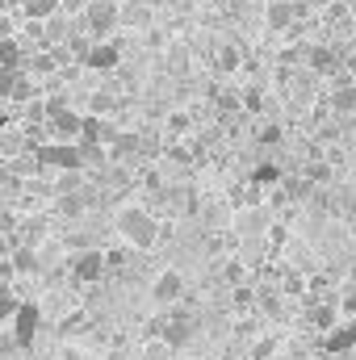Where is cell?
Masks as SVG:
<instances>
[{"instance_id": "d6986e66", "label": "cell", "mask_w": 356, "mask_h": 360, "mask_svg": "<svg viewBox=\"0 0 356 360\" xmlns=\"http://www.w3.org/2000/svg\"><path fill=\"white\" fill-rule=\"evenodd\" d=\"M256 180H260V184H272V180H276V168H272V164H268V168H256Z\"/></svg>"}, {"instance_id": "6da1fadb", "label": "cell", "mask_w": 356, "mask_h": 360, "mask_svg": "<svg viewBox=\"0 0 356 360\" xmlns=\"http://www.w3.org/2000/svg\"><path fill=\"white\" fill-rule=\"evenodd\" d=\"M117 235H122V239H126L130 248L147 252V248L155 243L160 226H155V218H151L147 210H122V214H117Z\"/></svg>"}, {"instance_id": "e0dca14e", "label": "cell", "mask_w": 356, "mask_h": 360, "mask_svg": "<svg viewBox=\"0 0 356 360\" xmlns=\"http://www.w3.org/2000/svg\"><path fill=\"white\" fill-rule=\"evenodd\" d=\"M0 59L4 63H17V42H0Z\"/></svg>"}, {"instance_id": "3957f363", "label": "cell", "mask_w": 356, "mask_h": 360, "mask_svg": "<svg viewBox=\"0 0 356 360\" xmlns=\"http://www.w3.org/2000/svg\"><path fill=\"white\" fill-rule=\"evenodd\" d=\"M180 293H184V276L180 272H160L155 276V285H151V297L164 306V302H177Z\"/></svg>"}, {"instance_id": "9a60e30c", "label": "cell", "mask_w": 356, "mask_h": 360, "mask_svg": "<svg viewBox=\"0 0 356 360\" xmlns=\"http://www.w3.org/2000/svg\"><path fill=\"white\" fill-rule=\"evenodd\" d=\"M168 63H172V72H184V63H189V51H184V46H172Z\"/></svg>"}, {"instance_id": "2e32d148", "label": "cell", "mask_w": 356, "mask_h": 360, "mask_svg": "<svg viewBox=\"0 0 356 360\" xmlns=\"http://www.w3.org/2000/svg\"><path fill=\"white\" fill-rule=\"evenodd\" d=\"M55 4H59V0H30V13H34V17H51Z\"/></svg>"}, {"instance_id": "277c9868", "label": "cell", "mask_w": 356, "mask_h": 360, "mask_svg": "<svg viewBox=\"0 0 356 360\" xmlns=\"http://www.w3.org/2000/svg\"><path fill=\"white\" fill-rule=\"evenodd\" d=\"M113 25H117V8H113V0L89 4V30L92 34H109Z\"/></svg>"}, {"instance_id": "52a82bcc", "label": "cell", "mask_w": 356, "mask_h": 360, "mask_svg": "<svg viewBox=\"0 0 356 360\" xmlns=\"http://www.w3.org/2000/svg\"><path fill=\"white\" fill-rule=\"evenodd\" d=\"M105 269V260H101V252H84L80 260H76V281H96V272Z\"/></svg>"}, {"instance_id": "ac0fdd59", "label": "cell", "mask_w": 356, "mask_h": 360, "mask_svg": "<svg viewBox=\"0 0 356 360\" xmlns=\"http://www.w3.org/2000/svg\"><path fill=\"white\" fill-rule=\"evenodd\" d=\"M59 8L63 13H80V8H89V0H59Z\"/></svg>"}, {"instance_id": "5b68a950", "label": "cell", "mask_w": 356, "mask_h": 360, "mask_svg": "<svg viewBox=\"0 0 356 360\" xmlns=\"http://www.w3.org/2000/svg\"><path fill=\"white\" fill-rule=\"evenodd\" d=\"M13 323H17V340H21V344H30V340H34V331H38V310H34V306H17Z\"/></svg>"}, {"instance_id": "4fadbf2b", "label": "cell", "mask_w": 356, "mask_h": 360, "mask_svg": "<svg viewBox=\"0 0 356 360\" xmlns=\"http://www.w3.org/2000/svg\"><path fill=\"white\" fill-rule=\"evenodd\" d=\"M348 344H356V327H344L340 335H331V348H336V352H344Z\"/></svg>"}, {"instance_id": "ba28073f", "label": "cell", "mask_w": 356, "mask_h": 360, "mask_svg": "<svg viewBox=\"0 0 356 360\" xmlns=\"http://www.w3.org/2000/svg\"><path fill=\"white\" fill-rule=\"evenodd\" d=\"M89 63L92 68H113L117 63V51L113 46H96V51H89Z\"/></svg>"}, {"instance_id": "7a4b0ae2", "label": "cell", "mask_w": 356, "mask_h": 360, "mask_svg": "<svg viewBox=\"0 0 356 360\" xmlns=\"http://www.w3.org/2000/svg\"><path fill=\"white\" fill-rule=\"evenodd\" d=\"M38 160H42V164H55V168H80V164H84V151H80V147H72V143H68V147H63V143H55V147H42V151H38Z\"/></svg>"}, {"instance_id": "30bf717a", "label": "cell", "mask_w": 356, "mask_h": 360, "mask_svg": "<svg viewBox=\"0 0 356 360\" xmlns=\"http://www.w3.org/2000/svg\"><path fill=\"white\" fill-rule=\"evenodd\" d=\"M331 105H336L340 113H352V109H356V89H348V84H344V89L331 96Z\"/></svg>"}, {"instance_id": "7c38bea8", "label": "cell", "mask_w": 356, "mask_h": 360, "mask_svg": "<svg viewBox=\"0 0 356 360\" xmlns=\"http://www.w3.org/2000/svg\"><path fill=\"white\" fill-rule=\"evenodd\" d=\"M76 126H80V122H76L72 113H59V109H55V130H59V134H76Z\"/></svg>"}, {"instance_id": "8992f818", "label": "cell", "mask_w": 356, "mask_h": 360, "mask_svg": "<svg viewBox=\"0 0 356 360\" xmlns=\"http://www.w3.org/2000/svg\"><path fill=\"white\" fill-rule=\"evenodd\" d=\"M293 13H298V8H293V4H285V0H268V8H265V17H268V25H272V30H285V25L293 21Z\"/></svg>"}, {"instance_id": "9c48e42d", "label": "cell", "mask_w": 356, "mask_h": 360, "mask_svg": "<svg viewBox=\"0 0 356 360\" xmlns=\"http://www.w3.org/2000/svg\"><path fill=\"white\" fill-rule=\"evenodd\" d=\"M310 68H319V72L336 68V51H327V46H314V51H310Z\"/></svg>"}, {"instance_id": "8fae6325", "label": "cell", "mask_w": 356, "mask_h": 360, "mask_svg": "<svg viewBox=\"0 0 356 360\" xmlns=\"http://www.w3.org/2000/svg\"><path fill=\"white\" fill-rule=\"evenodd\" d=\"M13 264H17V272H30L34 264H38L34 248H30V243H25V248H17V252H13Z\"/></svg>"}, {"instance_id": "ffe728a7", "label": "cell", "mask_w": 356, "mask_h": 360, "mask_svg": "<svg viewBox=\"0 0 356 360\" xmlns=\"http://www.w3.org/2000/svg\"><path fill=\"white\" fill-rule=\"evenodd\" d=\"M13 80H17V76H13L8 68H0V92H13Z\"/></svg>"}, {"instance_id": "5bb4252c", "label": "cell", "mask_w": 356, "mask_h": 360, "mask_svg": "<svg viewBox=\"0 0 356 360\" xmlns=\"http://www.w3.org/2000/svg\"><path fill=\"white\" fill-rule=\"evenodd\" d=\"M13 314H17V302H13V293L0 285V319H13Z\"/></svg>"}]
</instances>
